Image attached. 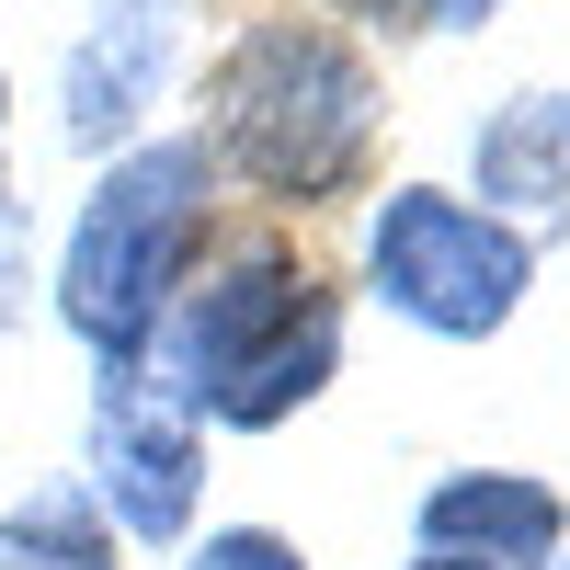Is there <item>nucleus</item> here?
<instances>
[{
	"label": "nucleus",
	"instance_id": "nucleus-1",
	"mask_svg": "<svg viewBox=\"0 0 570 570\" xmlns=\"http://www.w3.org/2000/svg\"><path fill=\"white\" fill-rule=\"evenodd\" d=\"M149 376L195 411V434H274L343 376V297L297 240H228L183 274V297L149 343Z\"/></svg>",
	"mask_w": 570,
	"mask_h": 570
},
{
	"label": "nucleus",
	"instance_id": "nucleus-2",
	"mask_svg": "<svg viewBox=\"0 0 570 570\" xmlns=\"http://www.w3.org/2000/svg\"><path fill=\"white\" fill-rule=\"evenodd\" d=\"M376 115H389V91H376L365 46L343 23H320V12H274L217 58L206 160L240 171L263 206H331V195L365 183Z\"/></svg>",
	"mask_w": 570,
	"mask_h": 570
},
{
	"label": "nucleus",
	"instance_id": "nucleus-3",
	"mask_svg": "<svg viewBox=\"0 0 570 570\" xmlns=\"http://www.w3.org/2000/svg\"><path fill=\"white\" fill-rule=\"evenodd\" d=\"M206 206H217L206 137H137L91 171V195L58 240V331L91 365H149L183 274L206 252Z\"/></svg>",
	"mask_w": 570,
	"mask_h": 570
},
{
	"label": "nucleus",
	"instance_id": "nucleus-4",
	"mask_svg": "<svg viewBox=\"0 0 570 570\" xmlns=\"http://www.w3.org/2000/svg\"><path fill=\"white\" fill-rule=\"evenodd\" d=\"M537 285V240L502 228L456 195V183H389L365 217V297L422 343H502Z\"/></svg>",
	"mask_w": 570,
	"mask_h": 570
},
{
	"label": "nucleus",
	"instance_id": "nucleus-5",
	"mask_svg": "<svg viewBox=\"0 0 570 570\" xmlns=\"http://www.w3.org/2000/svg\"><path fill=\"white\" fill-rule=\"evenodd\" d=\"M80 502L137 548H183L206 502V434L149 365H91V422H80Z\"/></svg>",
	"mask_w": 570,
	"mask_h": 570
},
{
	"label": "nucleus",
	"instance_id": "nucleus-6",
	"mask_svg": "<svg viewBox=\"0 0 570 570\" xmlns=\"http://www.w3.org/2000/svg\"><path fill=\"white\" fill-rule=\"evenodd\" d=\"M171 58H183L171 0H91L69 58H58V137L80 160L137 149L149 115H160V91H171Z\"/></svg>",
	"mask_w": 570,
	"mask_h": 570
},
{
	"label": "nucleus",
	"instance_id": "nucleus-7",
	"mask_svg": "<svg viewBox=\"0 0 570 570\" xmlns=\"http://www.w3.org/2000/svg\"><path fill=\"white\" fill-rule=\"evenodd\" d=\"M422 559H468V570H548L570 548V502L537 468H445L411 513Z\"/></svg>",
	"mask_w": 570,
	"mask_h": 570
},
{
	"label": "nucleus",
	"instance_id": "nucleus-8",
	"mask_svg": "<svg viewBox=\"0 0 570 570\" xmlns=\"http://www.w3.org/2000/svg\"><path fill=\"white\" fill-rule=\"evenodd\" d=\"M468 206L502 228H559L570 217V91H513L468 137Z\"/></svg>",
	"mask_w": 570,
	"mask_h": 570
},
{
	"label": "nucleus",
	"instance_id": "nucleus-9",
	"mask_svg": "<svg viewBox=\"0 0 570 570\" xmlns=\"http://www.w3.org/2000/svg\"><path fill=\"white\" fill-rule=\"evenodd\" d=\"M0 570H115V525L80 502V480L0 513Z\"/></svg>",
	"mask_w": 570,
	"mask_h": 570
},
{
	"label": "nucleus",
	"instance_id": "nucleus-10",
	"mask_svg": "<svg viewBox=\"0 0 570 570\" xmlns=\"http://www.w3.org/2000/svg\"><path fill=\"white\" fill-rule=\"evenodd\" d=\"M183 570H308V548L274 537V525H206L183 548Z\"/></svg>",
	"mask_w": 570,
	"mask_h": 570
},
{
	"label": "nucleus",
	"instance_id": "nucleus-11",
	"mask_svg": "<svg viewBox=\"0 0 570 570\" xmlns=\"http://www.w3.org/2000/svg\"><path fill=\"white\" fill-rule=\"evenodd\" d=\"M502 0H422V35H480Z\"/></svg>",
	"mask_w": 570,
	"mask_h": 570
},
{
	"label": "nucleus",
	"instance_id": "nucleus-12",
	"mask_svg": "<svg viewBox=\"0 0 570 570\" xmlns=\"http://www.w3.org/2000/svg\"><path fill=\"white\" fill-rule=\"evenodd\" d=\"M12 297H23V228H12V206H0V331H12Z\"/></svg>",
	"mask_w": 570,
	"mask_h": 570
},
{
	"label": "nucleus",
	"instance_id": "nucleus-13",
	"mask_svg": "<svg viewBox=\"0 0 570 570\" xmlns=\"http://www.w3.org/2000/svg\"><path fill=\"white\" fill-rule=\"evenodd\" d=\"M354 23H422V0H343Z\"/></svg>",
	"mask_w": 570,
	"mask_h": 570
},
{
	"label": "nucleus",
	"instance_id": "nucleus-14",
	"mask_svg": "<svg viewBox=\"0 0 570 570\" xmlns=\"http://www.w3.org/2000/svg\"><path fill=\"white\" fill-rule=\"evenodd\" d=\"M0 206H12V91H0Z\"/></svg>",
	"mask_w": 570,
	"mask_h": 570
},
{
	"label": "nucleus",
	"instance_id": "nucleus-15",
	"mask_svg": "<svg viewBox=\"0 0 570 570\" xmlns=\"http://www.w3.org/2000/svg\"><path fill=\"white\" fill-rule=\"evenodd\" d=\"M411 570H468V559H411Z\"/></svg>",
	"mask_w": 570,
	"mask_h": 570
},
{
	"label": "nucleus",
	"instance_id": "nucleus-16",
	"mask_svg": "<svg viewBox=\"0 0 570 570\" xmlns=\"http://www.w3.org/2000/svg\"><path fill=\"white\" fill-rule=\"evenodd\" d=\"M548 570H570V559H548Z\"/></svg>",
	"mask_w": 570,
	"mask_h": 570
}]
</instances>
